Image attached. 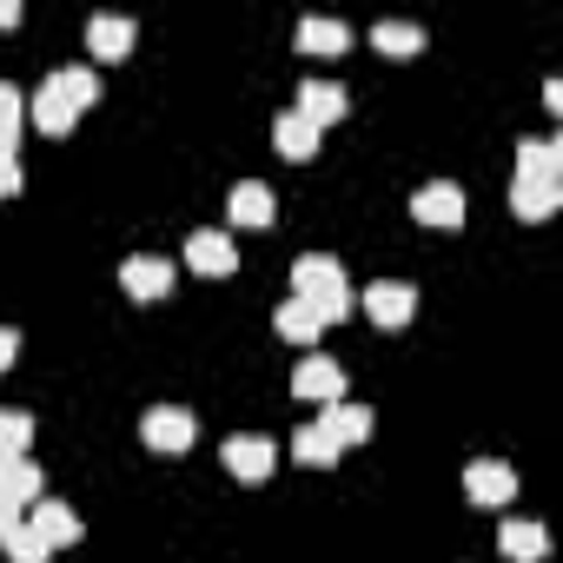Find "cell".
Masks as SVG:
<instances>
[{"mask_svg":"<svg viewBox=\"0 0 563 563\" xmlns=\"http://www.w3.org/2000/svg\"><path fill=\"white\" fill-rule=\"evenodd\" d=\"M27 444H34V418L27 411H0V464L27 457Z\"/></svg>","mask_w":563,"mask_h":563,"instance_id":"28","label":"cell"},{"mask_svg":"<svg viewBox=\"0 0 563 563\" xmlns=\"http://www.w3.org/2000/svg\"><path fill=\"white\" fill-rule=\"evenodd\" d=\"M21 133H27V93L14 80H0V153H21Z\"/></svg>","mask_w":563,"mask_h":563,"instance_id":"23","label":"cell"},{"mask_svg":"<svg viewBox=\"0 0 563 563\" xmlns=\"http://www.w3.org/2000/svg\"><path fill=\"white\" fill-rule=\"evenodd\" d=\"M372 424H378V418H372V405H345V398H339V405H325V418H319V431H325L339 451H345V444H365V438H372Z\"/></svg>","mask_w":563,"mask_h":563,"instance_id":"16","label":"cell"},{"mask_svg":"<svg viewBox=\"0 0 563 563\" xmlns=\"http://www.w3.org/2000/svg\"><path fill=\"white\" fill-rule=\"evenodd\" d=\"M556 206H563V186H550V179H510V212H517V219L537 225V219H550Z\"/></svg>","mask_w":563,"mask_h":563,"instance_id":"20","label":"cell"},{"mask_svg":"<svg viewBox=\"0 0 563 563\" xmlns=\"http://www.w3.org/2000/svg\"><path fill=\"white\" fill-rule=\"evenodd\" d=\"M292 457H299V464H312V471H332V464H339V444H332L319 424H299V438H292Z\"/></svg>","mask_w":563,"mask_h":563,"instance_id":"26","label":"cell"},{"mask_svg":"<svg viewBox=\"0 0 563 563\" xmlns=\"http://www.w3.org/2000/svg\"><path fill=\"white\" fill-rule=\"evenodd\" d=\"M41 484H47V477H41V464H34V457L0 464V504H8V510H21V517L41 504Z\"/></svg>","mask_w":563,"mask_h":563,"instance_id":"11","label":"cell"},{"mask_svg":"<svg viewBox=\"0 0 563 563\" xmlns=\"http://www.w3.org/2000/svg\"><path fill=\"white\" fill-rule=\"evenodd\" d=\"M292 299L319 319V325H339L345 312H352V286H345V272H339V258H325V252H306L299 265H292Z\"/></svg>","mask_w":563,"mask_h":563,"instance_id":"1","label":"cell"},{"mask_svg":"<svg viewBox=\"0 0 563 563\" xmlns=\"http://www.w3.org/2000/svg\"><path fill=\"white\" fill-rule=\"evenodd\" d=\"M186 265H192L199 278H225V272L239 265V252H232L225 232H192V239H186Z\"/></svg>","mask_w":563,"mask_h":563,"instance_id":"15","label":"cell"},{"mask_svg":"<svg viewBox=\"0 0 563 563\" xmlns=\"http://www.w3.org/2000/svg\"><path fill=\"white\" fill-rule=\"evenodd\" d=\"M272 325H278V339H292V345H312V339L325 332V325H319V319H312L299 299H286V306H278V312H272Z\"/></svg>","mask_w":563,"mask_h":563,"instance_id":"27","label":"cell"},{"mask_svg":"<svg viewBox=\"0 0 563 563\" xmlns=\"http://www.w3.org/2000/svg\"><path fill=\"white\" fill-rule=\"evenodd\" d=\"M299 54H312V60H332V54H345L352 47V27L345 21H325V14H312V21H299Z\"/></svg>","mask_w":563,"mask_h":563,"instance_id":"17","label":"cell"},{"mask_svg":"<svg viewBox=\"0 0 563 563\" xmlns=\"http://www.w3.org/2000/svg\"><path fill=\"white\" fill-rule=\"evenodd\" d=\"M272 146H278V159H292V166H306V159H319V126L306 120V113H278L272 120Z\"/></svg>","mask_w":563,"mask_h":563,"instance_id":"9","label":"cell"},{"mask_svg":"<svg viewBox=\"0 0 563 563\" xmlns=\"http://www.w3.org/2000/svg\"><path fill=\"white\" fill-rule=\"evenodd\" d=\"M21 21V8H14V0H0V27H14Z\"/></svg>","mask_w":563,"mask_h":563,"instance_id":"31","label":"cell"},{"mask_svg":"<svg viewBox=\"0 0 563 563\" xmlns=\"http://www.w3.org/2000/svg\"><path fill=\"white\" fill-rule=\"evenodd\" d=\"M27 523L41 530V543L47 550H67V543H80L87 530H80V517H74V504H54V497H41L34 510H27Z\"/></svg>","mask_w":563,"mask_h":563,"instance_id":"10","label":"cell"},{"mask_svg":"<svg viewBox=\"0 0 563 563\" xmlns=\"http://www.w3.org/2000/svg\"><path fill=\"white\" fill-rule=\"evenodd\" d=\"M517 179L563 186V140H517Z\"/></svg>","mask_w":563,"mask_h":563,"instance_id":"18","label":"cell"},{"mask_svg":"<svg viewBox=\"0 0 563 563\" xmlns=\"http://www.w3.org/2000/svg\"><path fill=\"white\" fill-rule=\"evenodd\" d=\"M14 352H21V332H14V325H0V372L14 365Z\"/></svg>","mask_w":563,"mask_h":563,"instance_id":"30","label":"cell"},{"mask_svg":"<svg viewBox=\"0 0 563 563\" xmlns=\"http://www.w3.org/2000/svg\"><path fill=\"white\" fill-rule=\"evenodd\" d=\"M87 54L93 60H126L133 54V21L126 14H93L87 21Z\"/></svg>","mask_w":563,"mask_h":563,"instance_id":"12","label":"cell"},{"mask_svg":"<svg viewBox=\"0 0 563 563\" xmlns=\"http://www.w3.org/2000/svg\"><path fill=\"white\" fill-rule=\"evenodd\" d=\"M120 286H126V299L153 306V299H166V292H173V265H166L159 252H133V258L120 265Z\"/></svg>","mask_w":563,"mask_h":563,"instance_id":"4","label":"cell"},{"mask_svg":"<svg viewBox=\"0 0 563 563\" xmlns=\"http://www.w3.org/2000/svg\"><path fill=\"white\" fill-rule=\"evenodd\" d=\"M140 438H146L153 451H192L199 418H192V411H179V405H153V411L140 418Z\"/></svg>","mask_w":563,"mask_h":563,"instance_id":"3","label":"cell"},{"mask_svg":"<svg viewBox=\"0 0 563 563\" xmlns=\"http://www.w3.org/2000/svg\"><path fill=\"white\" fill-rule=\"evenodd\" d=\"M464 497L471 504H510L517 497V471L497 464V457H477V464H464Z\"/></svg>","mask_w":563,"mask_h":563,"instance_id":"8","label":"cell"},{"mask_svg":"<svg viewBox=\"0 0 563 563\" xmlns=\"http://www.w3.org/2000/svg\"><path fill=\"white\" fill-rule=\"evenodd\" d=\"M47 87H54L74 113H87V107L100 100V74H93V67H54V74H47Z\"/></svg>","mask_w":563,"mask_h":563,"instance_id":"21","label":"cell"},{"mask_svg":"<svg viewBox=\"0 0 563 563\" xmlns=\"http://www.w3.org/2000/svg\"><path fill=\"white\" fill-rule=\"evenodd\" d=\"M225 471L239 477V484H265L272 477V464H278V444L272 438H225Z\"/></svg>","mask_w":563,"mask_h":563,"instance_id":"6","label":"cell"},{"mask_svg":"<svg viewBox=\"0 0 563 563\" xmlns=\"http://www.w3.org/2000/svg\"><path fill=\"white\" fill-rule=\"evenodd\" d=\"M411 219L418 225H464V192L451 179H431V186L411 192Z\"/></svg>","mask_w":563,"mask_h":563,"instance_id":"7","label":"cell"},{"mask_svg":"<svg viewBox=\"0 0 563 563\" xmlns=\"http://www.w3.org/2000/svg\"><path fill=\"white\" fill-rule=\"evenodd\" d=\"M14 192H21V159L0 153V199H14Z\"/></svg>","mask_w":563,"mask_h":563,"instance_id":"29","label":"cell"},{"mask_svg":"<svg viewBox=\"0 0 563 563\" xmlns=\"http://www.w3.org/2000/svg\"><path fill=\"white\" fill-rule=\"evenodd\" d=\"M372 47L391 54V60H411V54H424V27H411V21H378V27H372Z\"/></svg>","mask_w":563,"mask_h":563,"instance_id":"24","label":"cell"},{"mask_svg":"<svg viewBox=\"0 0 563 563\" xmlns=\"http://www.w3.org/2000/svg\"><path fill=\"white\" fill-rule=\"evenodd\" d=\"M0 550H8V563H47V556H54V550L41 543V530H34L27 517H21L14 530H0Z\"/></svg>","mask_w":563,"mask_h":563,"instance_id":"25","label":"cell"},{"mask_svg":"<svg viewBox=\"0 0 563 563\" xmlns=\"http://www.w3.org/2000/svg\"><path fill=\"white\" fill-rule=\"evenodd\" d=\"M225 212H232V225H272L278 219V199H272L265 179H239L232 199H225Z\"/></svg>","mask_w":563,"mask_h":563,"instance_id":"14","label":"cell"},{"mask_svg":"<svg viewBox=\"0 0 563 563\" xmlns=\"http://www.w3.org/2000/svg\"><path fill=\"white\" fill-rule=\"evenodd\" d=\"M418 312V286H405V278H378V286H365V319L385 325V332H405Z\"/></svg>","mask_w":563,"mask_h":563,"instance_id":"2","label":"cell"},{"mask_svg":"<svg viewBox=\"0 0 563 563\" xmlns=\"http://www.w3.org/2000/svg\"><path fill=\"white\" fill-rule=\"evenodd\" d=\"M497 543H504L510 563H543V556H550V530L530 523V517H510V523L497 530Z\"/></svg>","mask_w":563,"mask_h":563,"instance_id":"19","label":"cell"},{"mask_svg":"<svg viewBox=\"0 0 563 563\" xmlns=\"http://www.w3.org/2000/svg\"><path fill=\"white\" fill-rule=\"evenodd\" d=\"M21 523V510H8V504H0V530H14Z\"/></svg>","mask_w":563,"mask_h":563,"instance_id":"32","label":"cell"},{"mask_svg":"<svg viewBox=\"0 0 563 563\" xmlns=\"http://www.w3.org/2000/svg\"><path fill=\"white\" fill-rule=\"evenodd\" d=\"M292 391H299L306 405H339V398H345V365L325 358V352H312V358L292 372Z\"/></svg>","mask_w":563,"mask_h":563,"instance_id":"5","label":"cell"},{"mask_svg":"<svg viewBox=\"0 0 563 563\" xmlns=\"http://www.w3.org/2000/svg\"><path fill=\"white\" fill-rule=\"evenodd\" d=\"M27 120H34V133L60 140V133H74V120H80V113H74V107H67V100H60V93L41 80V93H34V107H27Z\"/></svg>","mask_w":563,"mask_h":563,"instance_id":"22","label":"cell"},{"mask_svg":"<svg viewBox=\"0 0 563 563\" xmlns=\"http://www.w3.org/2000/svg\"><path fill=\"white\" fill-rule=\"evenodd\" d=\"M345 107H352L345 87H332V80H299V107H292V113H306L319 133H325L332 120H345Z\"/></svg>","mask_w":563,"mask_h":563,"instance_id":"13","label":"cell"}]
</instances>
